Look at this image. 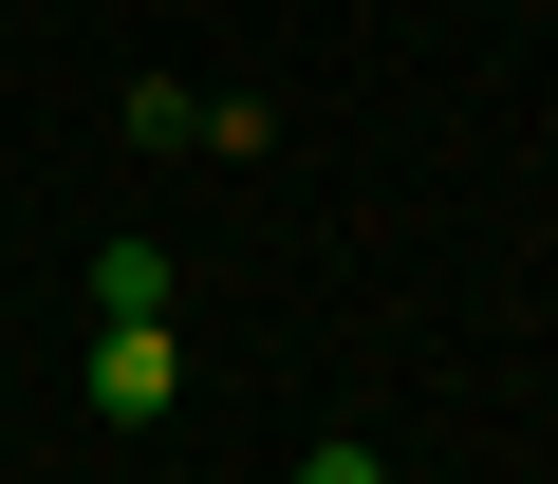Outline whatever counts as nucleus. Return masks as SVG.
<instances>
[{
  "label": "nucleus",
  "instance_id": "2",
  "mask_svg": "<svg viewBox=\"0 0 558 484\" xmlns=\"http://www.w3.org/2000/svg\"><path fill=\"white\" fill-rule=\"evenodd\" d=\"M168 299H186L168 242H94V317H168Z\"/></svg>",
  "mask_w": 558,
  "mask_h": 484
},
{
  "label": "nucleus",
  "instance_id": "3",
  "mask_svg": "<svg viewBox=\"0 0 558 484\" xmlns=\"http://www.w3.org/2000/svg\"><path fill=\"white\" fill-rule=\"evenodd\" d=\"M299 484H391V465L373 447H299Z\"/></svg>",
  "mask_w": 558,
  "mask_h": 484
},
{
  "label": "nucleus",
  "instance_id": "1",
  "mask_svg": "<svg viewBox=\"0 0 558 484\" xmlns=\"http://www.w3.org/2000/svg\"><path fill=\"white\" fill-rule=\"evenodd\" d=\"M75 391H94L112 428H149V410L186 391V354H168V317H94V354H75Z\"/></svg>",
  "mask_w": 558,
  "mask_h": 484
}]
</instances>
